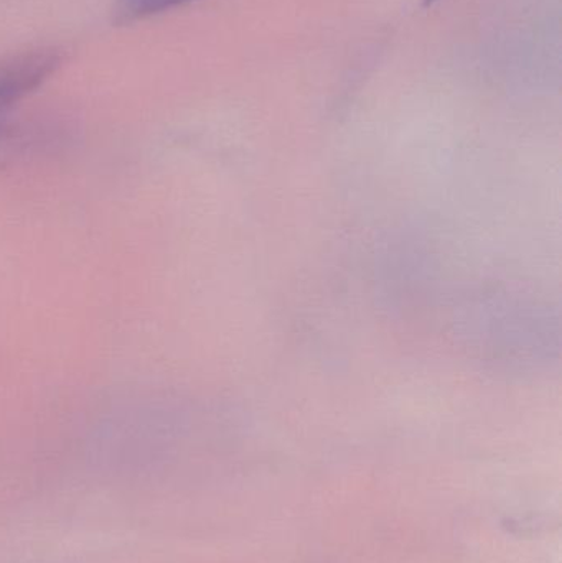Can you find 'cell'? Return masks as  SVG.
<instances>
[{
	"mask_svg": "<svg viewBox=\"0 0 562 563\" xmlns=\"http://www.w3.org/2000/svg\"><path fill=\"white\" fill-rule=\"evenodd\" d=\"M185 2L188 0H118L115 19L119 23L135 22Z\"/></svg>",
	"mask_w": 562,
	"mask_h": 563,
	"instance_id": "cell-2",
	"label": "cell"
},
{
	"mask_svg": "<svg viewBox=\"0 0 562 563\" xmlns=\"http://www.w3.org/2000/svg\"><path fill=\"white\" fill-rule=\"evenodd\" d=\"M58 66L59 56L53 52L32 53L0 66V124L5 112L38 88Z\"/></svg>",
	"mask_w": 562,
	"mask_h": 563,
	"instance_id": "cell-1",
	"label": "cell"
},
{
	"mask_svg": "<svg viewBox=\"0 0 562 563\" xmlns=\"http://www.w3.org/2000/svg\"><path fill=\"white\" fill-rule=\"evenodd\" d=\"M426 2H431V0H426Z\"/></svg>",
	"mask_w": 562,
	"mask_h": 563,
	"instance_id": "cell-3",
	"label": "cell"
}]
</instances>
